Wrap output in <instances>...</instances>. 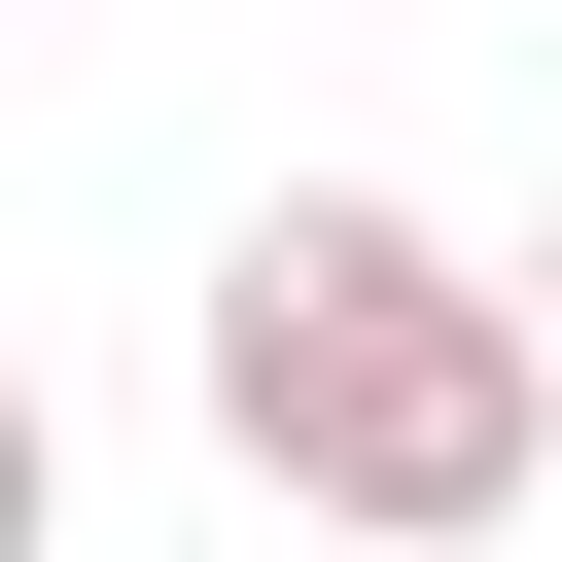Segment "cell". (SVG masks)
Wrapping results in <instances>:
<instances>
[{
  "label": "cell",
  "mask_w": 562,
  "mask_h": 562,
  "mask_svg": "<svg viewBox=\"0 0 562 562\" xmlns=\"http://www.w3.org/2000/svg\"><path fill=\"white\" fill-rule=\"evenodd\" d=\"M211 457H246L281 527L492 562V527L562 492V316H527V281H457L386 176H281V211L211 246Z\"/></svg>",
  "instance_id": "cell-1"
},
{
  "label": "cell",
  "mask_w": 562,
  "mask_h": 562,
  "mask_svg": "<svg viewBox=\"0 0 562 562\" xmlns=\"http://www.w3.org/2000/svg\"><path fill=\"white\" fill-rule=\"evenodd\" d=\"M527 316H562V246H527Z\"/></svg>",
  "instance_id": "cell-2"
}]
</instances>
